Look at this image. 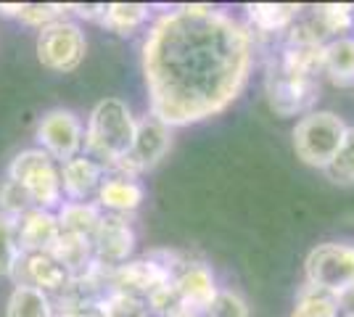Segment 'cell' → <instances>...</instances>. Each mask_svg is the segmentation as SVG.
<instances>
[{
    "label": "cell",
    "mask_w": 354,
    "mask_h": 317,
    "mask_svg": "<svg viewBox=\"0 0 354 317\" xmlns=\"http://www.w3.org/2000/svg\"><path fill=\"white\" fill-rule=\"evenodd\" d=\"M257 59L254 32L214 6H177L143 40L148 114L188 127L222 114L243 93Z\"/></svg>",
    "instance_id": "6da1fadb"
},
{
    "label": "cell",
    "mask_w": 354,
    "mask_h": 317,
    "mask_svg": "<svg viewBox=\"0 0 354 317\" xmlns=\"http://www.w3.org/2000/svg\"><path fill=\"white\" fill-rule=\"evenodd\" d=\"M135 127H138V119L133 117L130 106L122 98H104L90 111L82 151L111 175L133 148Z\"/></svg>",
    "instance_id": "7a4b0ae2"
},
{
    "label": "cell",
    "mask_w": 354,
    "mask_h": 317,
    "mask_svg": "<svg viewBox=\"0 0 354 317\" xmlns=\"http://www.w3.org/2000/svg\"><path fill=\"white\" fill-rule=\"evenodd\" d=\"M6 177L30 196L35 209L59 211L64 204L59 162H53L43 148H24L16 153L6 169Z\"/></svg>",
    "instance_id": "3957f363"
},
{
    "label": "cell",
    "mask_w": 354,
    "mask_h": 317,
    "mask_svg": "<svg viewBox=\"0 0 354 317\" xmlns=\"http://www.w3.org/2000/svg\"><path fill=\"white\" fill-rule=\"evenodd\" d=\"M346 122L333 111H310L296 122L294 133V151L307 166L328 169V164L336 159L341 143L346 137Z\"/></svg>",
    "instance_id": "277c9868"
},
{
    "label": "cell",
    "mask_w": 354,
    "mask_h": 317,
    "mask_svg": "<svg viewBox=\"0 0 354 317\" xmlns=\"http://www.w3.org/2000/svg\"><path fill=\"white\" fill-rule=\"evenodd\" d=\"M265 93L270 108L278 117H296L310 114L312 104L320 93V77L299 75L294 69H286L278 61H267Z\"/></svg>",
    "instance_id": "5b68a950"
},
{
    "label": "cell",
    "mask_w": 354,
    "mask_h": 317,
    "mask_svg": "<svg viewBox=\"0 0 354 317\" xmlns=\"http://www.w3.org/2000/svg\"><path fill=\"white\" fill-rule=\"evenodd\" d=\"M35 50H37V61L45 69L66 75V72H74L85 61L88 37H85V32L77 21L59 19V21H53V24H48L37 32Z\"/></svg>",
    "instance_id": "8992f818"
},
{
    "label": "cell",
    "mask_w": 354,
    "mask_h": 317,
    "mask_svg": "<svg viewBox=\"0 0 354 317\" xmlns=\"http://www.w3.org/2000/svg\"><path fill=\"white\" fill-rule=\"evenodd\" d=\"M304 283L336 296L354 286V243L330 241L315 246L304 262Z\"/></svg>",
    "instance_id": "52a82bcc"
},
{
    "label": "cell",
    "mask_w": 354,
    "mask_h": 317,
    "mask_svg": "<svg viewBox=\"0 0 354 317\" xmlns=\"http://www.w3.org/2000/svg\"><path fill=\"white\" fill-rule=\"evenodd\" d=\"M37 148H43L53 162H69L82 153L85 146V124L74 114L72 108H50L43 114L35 130Z\"/></svg>",
    "instance_id": "ba28073f"
},
{
    "label": "cell",
    "mask_w": 354,
    "mask_h": 317,
    "mask_svg": "<svg viewBox=\"0 0 354 317\" xmlns=\"http://www.w3.org/2000/svg\"><path fill=\"white\" fill-rule=\"evenodd\" d=\"M169 148H172V127L146 114L138 119L133 148L117 166V175H127V177L146 175L169 153Z\"/></svg>",
    "instance_id": "9c48e42d"
},
{
    "label": "cell",
    "mask_w": 354,
    "mask_h": 317,
    "mask_svg": "<svg viewBox=\"0 0 354 317\" xmlns=\"http://www.w3.org/2000/svg\"><path fill=\"white\" fill-rule=\"evenodd\" d=\"M172 286L183 307L193 317H204L212 299L217 296V278L209 265L196 262V259H177L175 270H172Z\"/></svg>",
    "instance_id": "30bf717a"
},
{
    "label": "cell",
    "mask_w": 354,
    "mask_h": 317,
    "mask_svg": "<svg viewBox=\"0 0 354 317\" xmlns=\"http://www.w3.org/2000/svg\"><path fill=\"white\" fill-rule=\"evenodd\" d=\"M135 249V230L130 222L119 214H106L101 225L93 236V259L98 267L114 270L119 265H124Z\"/></svg>",
    "instance_id": "8fae6325"
},
{
    "label": "cell",
    "mask_w": 354,
    "mask_h": 317,
    "mask_svg": "<svg viewBox=\"0 0 354 317\" xmlns=\"http://www.w3.org/2000/svg\"><path fill=\"white\" fill-rule=\"evenodd\" d=\"M11 280H14V286L40 288L53 299L69 288L72 275L50 251H37V254H21Z\"/></svg>",
    "instance_id": "7c38bea8"
},
{
    "label": "cell",
    "mask_w": 354,
    "mask_h": 317,
    "mask_svg": "<svg viewBox=\"0 0 354 317\" xmlns=\"http://www.w3.org/2000/svg\"><path fill=\"white\" fill-rule=\"evenodd\" d=\"M143 201H146L143 182H138V177L117 175V172L106 175V180L101 182V188L95 193L98 209L106 214H119V217H127V214L138 211Z\"/></svg>",
    "instance_id": "4fadbf2b"
},
{
    "label": "cell",
    "mask_w": 354,
    "mask_h": 317,
    "mask_svg": "<svg viewBox=\"0 0 354 317\" xmlns=\"http://www.w3.org/2000/svg\"><path fill=\"white\" fill-rule=\"evenodd\" d=\"M61 169V188H64V198L66 201H88L90 196L98 193L101 182L106 180L104 166L98 162H93L90 156L80 153L69 162L59 164Z\"/></svg>",
    "instance_id": "5bb4252c"
},
{
    "label": "cell",
    "mask_w": 354,
    "mask_h": 317,
    "mask_svg": "<svg viewBox=\"0 0 354 317\" xmlns=\"http://www.w3.org/2000/svg\"><path fill=\"white\" fill-rule=\"evenodd\" d=\"M19 246L21 254H37V251H53V246L61 236V225L56 211L30 209L16 220Z\"/></svg>",
    "instance_id": "9a60e30c"
},
{
    "label": "cell",
    "mask_w": 354,
    "mask_h": 317,
    "mask_svg": "<svg viewBox=\"0 0 354 317\" xmlns=\"http://www.w3.org/2000/svg\"><path fill=\"white\" fill-rule=\"evenodd\" d=\"M304 6L294 3H254L246 6V27L257 35H286L301 16Z\"/></svg>",
    "instance_id": "2e32d148"
},
{
    "label": "cell",
    "mask_w": 354,
    "mask_h": 317,
    "mask_svg": "<svg viewBox=\"0 0 354 317\" xmlns=\"http://www.w3.org/2000/svg\"><path fill=\"white\" fill-rule=\"evenodd\" d=\"M307 21L315 30V35L328 43L344 37V32H349L354 27V6L349 3H323V6H312L307 11Z\"/></svg>",
    "instance_id": "e0dca14e"
},
{
    "label": "cell",
    "mask_w": 354,
    "mask_h": 317,
    "mask_svg": "<svg viewBox=\"0 0 354 317\" xmlns=\"http://www.w3.org/2000/svg\"><path fill=\"white\" fill-rule=\"evenodd\" d=\"M56 217H59L61 233L93 243V236L104 220V211L98 209L95 201H64L56 211Z\"/></svg>",
    "instance_id": "ac0fdd59"
},
{
    "label": "cell",
    "mask_w": 354,
    "mask_h": 317,
    "mask_svg": "<svg viewBox=\"0 0 354 317\" xmlns=\"http://www.w3.org/2000/svg\"><path fill=\"white\" fill-rule=\"evenodd\" d=\"M323 75L339 85L352 88L354 85V35H344L336 40H328L323 46Z\"/></svg>",
    "instance_id": "d6986e66"
},
{
    "label": "cell",
    "mask_w": 354,
    "mask_h": 317,
    "mask_svg": "<svg viewBox=\"0 0 354 317\" xmlns=\"http://www.w3.org/2000/svg\"><path fill=\"white\" fill-rule=\"evenodd\" d=\"M66 14H69V6H61V3H0V16L16 19L24 27H35V30H43L59 19H66Z\"/></svg>",
    "instance_id": "ffe728a7"
},
{
    "label": "cell",
    "mask_w": 354,
    "mask_h": 317,
    "mask_svg": "<svg viewBox=\"0 0 354 317\" xmlns=\"http://www.w3.org/2000/svg\"><path fill=\"white\" fill-rule=\"evenodd\" d=\"M6 317H56V307L40 288L14 286L6 302Z\"/></svg>",
    "instance_id": "44dd1931"
},
{
    "label": "cell",
    "mask_w": 354,
    "mask_h": 317,
    "mask_svg": "<svg viewBox=\"0 0 354 317\" xmlns=\"http://www.w3.org/2000/svg\"><path fill=\"white\" fill-rule=\"evenodd\" d=\"M148 14L151 8L143 3H106L98 24L111 30L114 35H133L148 21Z\"/></svg>",
    "instance_id": "7402d4cb"
},
{
    "label": "cell",
    "mask_w": 354,
    "mask_h": 317,
    "mask_svg": "<svg viewBox=\"0 0 354 317\" xmlns=\"http://www.w3.org/2000/svg\"><path fill=\"white\" fill-rule=\"evenodd\" d=\"M291 317H341L339 309V296L323 291V288H315L310 283L299 288L294 302V312Z\"/></svg>",
    "instance_id": "603a6c76"
},
{
    "label": "cell",
    "mask_w": 354,
    "mask_h": 317,
    "mask_svg": "<svg viewBox=\"0 0 354 317\" xmlns=\"http://www.w3.org/2000/svg\"><path fill=\"white\" fill-rule=\"evenodd\" d=\"M21 259L16 220L0 214V278H14V270Z\"/></svg>",
    "instance_id": "cb8c5ba5"
},
{
    "label": "cell",
    "mask_w": 354,
    "mask_h": 317,
    "mask_svg": "<svg viewBox=\"0 0 354 317\" xmlns=\"http://www.w3.org/2000/svg\"><path fill=\"white\" fill-rule=\"evenodd\" d=\"M325 177L336 185H354V127H346V137L336 159L325 169Z\"/></svg>",
    "instance_id": "d4e9b609"
},
{
    "label": "cell",
    "mask_w": 354,
    "mask_h": 317,
    "mask_svg": "<svg viewBox=\"0 0 354 317\" xmlns=\"http://www.w3.org/2000/svg\"><path fill=\"white\" fill-rule=\"evenodd\" d=\"M30 209H35L30 196H27L14 180L3 177V180H0V214L19 220L21 214H27Z\"/></svg>",
    "instance_id": "484cf974"
},
{
    "label": "cell",
    "mask_w": 354,
    "mask_h": 317,
    "mask_svg": "<svg viewBox=\"0 0 354 317\" xmlns=\"http://www.w3.org/2000/svg\"><path fill=\"white\" fill-rule=\"evenodd\" d=\"M204 317H249V304L243 302V296L236 291L220 288Z\"/></svg>",
    "instance_id": "4316f807"
},
{
    "label": "cell",
    "mask_w": 354,
    "mask_h": 317,
    "mask_svg": "<svg viewBox=\"0 0 354 317\" xmlns=\"http://www.w3.org/2000/svg\"><path fill=\"white\" fill-rule=\"evenodd\" d=\"M339 309L341 317H354V286H349L346 291L339 294Z\"/></svg>",
    "instance_id": "83f0119b"
},
{
    "label": "cell",
    "mask_w": 354,
    "mask_h": 317,
    "mask_svg": "<svg viewBox=\"0 0 354 317\" xmlns=\"http://www.w3.org/2000/svg\"><path fill=\"white\" fill-rule=\"evenodd\" d=\"M352 30H354V27H352Z\"/></svg>",
    "instance_id": "f1b7e54d"
}]
</instances>
